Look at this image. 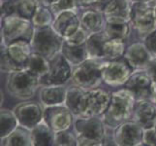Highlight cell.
<instances>
[{"mask_svg":"<svg viewBox=\"0 0 156 146\" xmlns=\"http://www.w3.org/2000/svg\"><path fill=\"white\" fill-rule=\"evenodd\" d=\"M136 101L134 94L126 88L112 92L109 107L102 116L106 126L115 129L119 124L132 119Z\"/></svg>","mask_w":156,"mask_h":146,"instance_id":"cell-1","label":"cell"},{"mask_svg":"<svg viewBox=\"0 0 156 146\" xmlns=\"http://www.w3.org/2000/svg\"><path fill=\"white\" fill-rule=\"evenodd\" d=\"M73 129L78 138V145H103L107 133V126L102 117L80 116L75 118Z\"/></svg>","mask_w":156,"mask_h":146,"instance_id":"cell-2","label":"cell"},{"mask_svg":"<svg viewBox=\"0 0 156 146\" xmlns=\"http://www.w3.org/2000/svg\"><path fill=\"white\" fill-rule=\"evenodd\" d=\"M41 87L40 77L26 68L8 74L6 90L11 97L18 100H29Z\"/></svg>","mask_w":156,"mask_h":146,"instance_id":"cell-3","label":"cell"},{"mask_svg":"<svg viewBox=\"0 0 156 146\" xmlns=\"http://www.w3.org/2000/svg\"><path fill=\"white\" fill-rule=\"evenodd\" d=\"M35 28L30 20L20 16H8L1 19V46L18 40L31 42L34 35Z\"/></svg>","mask_w":156,"mask_h":146,"instance_id":"cell-4","label":"cell"},{"mask_svg":"<svg viewBox=\"0 0 156 146\" xmlns=\"http://www.w3.org/2000/svg\"><path fill=\"white\" fill-rule=\"evenodd\" d=\"M103 59L88 58L83 62L73 66L70 82L73 85L88 91L98 88L103 83L101 74V66Z\"/></svg>","mask_w":156,"mask_h":146,"instance_id":"cell-5","label":"cell"},{"mask_svg":"<svg viewBox=\"0 0 156 146\" xmlns=\"http://www.w3.org/2000/svg\"><path fill=\"white\" fill-rule=\"evenodd\" d=\"M153 1L133 3L131 7L130 24L137 36L142 40L156 30V3L153 4Z\"/></svg>","mask_w":156,"mask_h":146,"instance_id":"cell-6","label":"cell"},{"mask_svg":"<svg viewBox=\"0 0 156 146\" xmlns=\"http://www.w3.org/2000/svg\"><path fill=\"white\" fill-rule=\"evenodd\" d=\"M31 47L34 52L40 53L49 59L61 52L64 38L53 29L52 25L46 28H36Z\"/></svg>","mask_w":156,"mask_h":146,"instance_id":"cell-7","label":"cell"},{"mask_svg":"<svg viewBox=\"0 0 156 146\" xmlns=\"http://www.w3.org/2000/svg\"><path fill=\"white\" fill-rule=\"evenodd\" d=\"M133 72L134 69L123 58L115 61L103 59L102 62L101 74L103 83L110 87H123Z\"/></svg>","mask_w":156,"mask_h":146,"instance_id":"cell-8","label":"cell"},{"mask_svg":"<svg viewBox=\"0 0 156 146\" xmlns=\"http://www.w3.org/2000/svg\"><path fill=\"white\" fill-rule=\"evenodd\" d=\"M51 61V67L45 76L40 78L41 86L46 85H66L72 76L73 66L60 52Z\"/></svg>","mask_w":156,"mask_h":146,"instance_id":"cell-9","label":"cell"},{"mask_svg":"<svg viewBox=\"0 0 156 146\" xmlns=\"http://www.w3.org/2000/svg\"><path fill=\"white\" fill-rule=\"evenodd\" d=\"M144 129L133 119L119 124L114 129L116 146H140L143 142Z\"/></svg>","mask_w":156,"mask_h":146,"instance_id":"cell-10","label":"cell"},{"mask_svg":"<svg viewBox=\"0 0 156 146\" xmlns=\"http://www.w3.org/2000/svg\"><path fill=\"white\" fill-rule=\"evenodd\" d=\"M154 82L146 69L134 70L128 78L123 88L130 90L136 97V100L151 99L154 90Z\"/></svg>","mask_w":156,"mask_h":146,"instance_id":"cell-11","label":"cell"},{"mask_svg":"<svg viewBox=\"0 0 156 146\" xmlns=\"http://www.w3.org/2000/svg\"><path fill=\"white\" fill-rule=\"evenodd\" d=\"M55 132L71 129L75 121V116L65 104L44 106L43 119Z\"/></svg>","mask_w":156,"mask_h":146,"instance_id":"cell-12","label":"cell"},{"mask_svg":"<svg viewBox=\"0 0 156 146\" xmlns=\"http://www.w3.org/2000/svg\"><path fill=\"white\" fill-rule=\"evenodd\" d=\"M14 112L18 118L20 125L33 129L37 124L44 119V107L43 104L33 100H23L14 108Z\"/></svg>","mask_w":156,"mask_h":146,"instance_id":"cell-13","label":"cell"},{"mask_svg":"<svg viewBox=\"0 0 156 146\" xmlns=\"http://www.w3.org/2000/svg\"><path fill=\"white\" fill-rule=\"evenodd\" d=\"M112 93L100 87L87 91V106L83 116L102 117L111 102Z\"/></svg>","mask_w":156,"mask_h":146,"instance_id":"cell-14","label":"cell"},{"mask_svg":"<svg viewBox=\"0 0 156 146\" xmlns=\"http://www.w3.org/2000/svg\"><path fill=\"white\" fill-rule=\"evenodd\" d=\"M132 3L130 0H97L91 6L103 13L105 18L115 17L130 21Z\"/></svg>","mask_w":156,"mask_h":146,"instance_id":"cell-15","label":"cell"},{"mask_svg":"<svg viewBox=\"0 0 156 146\" xmlns=\"http://www.w3.org/2000/svg\"><path fill=\"white\" fill-rule=\"evenodd\" d=\"M123 58L134 70L146 69L148 62L153 58L144 41L134 42L126 48Z\"/></svg>","mask_w":156,"mask_h":146,"instance_id":"cell-16","label":"cell"},{"mask_svg":"<svg viewBox=\"0 0 156 146\" xmlns=\"http://www.w3.org/2000/svg\"><path fill=\"white\" fill-rule=\"evenodd\" d=\"M82 24L78 11H64L55 16L52 23V28L63 38L72 35Z\"/></svg>","mask_w":156,"mask_h":146,"instance_id":"cell-17","label":"cell"},{"mask_svg":"<svg viewBox=\"0 0 156 146\" xmlns=\"http://www.w3.org/2000/svg\"><path fill=\"white\" fill-rule=\"evenodd\" d=\"M132 119L144 129L154 128L156 124V105L150 99L137 100Z\"/></svg>","mask_w":156,"mask_h":146,"instance_id":"cell-18","label":"cell"},{"mask_svg":"<svg viewBox=\"0 0 156 146\" xmlns=\"http://www.w3.org/2000/svg\"><path fill=\"white\" fill-rule=\"evenodd\" d=\"M64 104L71 110L75 118L83 116L87 106V91L71 84L67 87Z\"/></svg>","mask_w":156,"mask_h":146,"instance_id":"cell-19","label":"cell"},{"mask_svg":"<svg viewBox=\"0 0 156 146\" xmlns=\"http://www.w3.org/2000/svg\"><path fill=\"white\" fill-rule=\"evenodd\" d=\"M131 24L129 21L115 17H107L104 31L109 39L127 41L131 34Z\"/></svg>","mask_w":156,"mask_h":146,"instance_id":"cell-20","label":"cell"},{"mask_svg":"<svg viewBox=\"0 0 156 146\" xmlns=\"http://www.w3.org/2000/svg\"><path fill=\"white\" fill-rule=\"evenodd\" d=\"M67 87L65 85L41 86L39 92L40 101L43 106L64 104L66 99Z\"/></svg>","mask_w":156,"mask_h":146,"instance_id":"cell-21","label":"cell"},{"mask_svg":"<svg viewBox=\"0 0 156 146\" xmlns=\"http://www.w3.org/2000/svg\"><path fill=\"white\" fill-rule=\"evenodd\" d=\"M1 48L6 51L8 56L14 62L23 68L26 61L33 51L31 47V43L25 40L15 41L10 43L7 46H1Z\"/></svg>","mask_w":156,"mask_h":146,"instance_id":"cell-22","label":"cell"},{"mask_svg":"<svg viewBox=\"0 0 156 146\" xmlns=\"http://www.w3.org/2000/svg\"><path fill=\"white\" fill-rule=\"evenodd\" d=\"M80 24L89 33L104 30L106 18L104 14L101 13L100 11L88 7L80 14Z\"/></svg>","mask_w":156,"mask_h":146,"instance_id":"cell-23","label":"cell"},{"mask_svg":"<svg viewBox=\"0 0 156 146\" xmlns=\"http://www.w3.org/2000/svg\"><path fill=\"white\" fill-rule=\"evenodd\" d=\"M33 146H55V132L43 120L31 129Z\"/></svg>","mask_w":156,"mask_h":146,"instance_id":"cell-24","label":"cell"},{"mask_svg":"<svg viewBox=\"0 0 156 146\" xmlns=\"http://www.w3.org/2000/svg\"><path fill=\"white\" fill-rule=\"evenodd\" d=\"M3 146H33L32 145L31 129L19 125L6 137L1 138Z\"/></svg>","mask_w":156,"mask_h":146,"instance_id":"cell-25","label":"cell"},{"mask_svg":"<svg viewBox=\"0 0 156 146\" xmlns=\"http://www.w3.org/2000/svg\"><path fill=\"white\" fill-rule=\"evenodd\" d=\"M109 39L104 30L90 33L85 42V47L88 52L89 58L103 59V47L105 42Z\"/></svg>","mask_w":156,"mask_h":146,"instance_id":"cell-26","label":"cell"},{"mask_svg":"<svg viewBox=\"0 0 156 146\" xmlns=\"http://www.w3.org/2000/svg\"><path fill=\"white\" fill-rule=\"evenodd\" d=\"M51 67V61L42 54L32 51L29 58L25 62L24 68L29 70L30 72L39 76L40 78L45 76L49 72Z\"/></svg>","mask_w":156,"mask_h":146,"instance_id":"cell-27","label":"cell"},{"mask_svg":"<svg viewBox=\"0 0 156 146\" xmlns=\"http://www.w3.org/2000/svg\"><path fill=\"white\" fill-rule=\"evenodd\" d=\"M61 53L72 66H76L89 58L85 44L74 46L69 45L66 42H64L61 49Z\"/></svg>","mask_w":156,"mask_h":146,"instance_id":"cell-28","label":"cell"},{"mask_svg":"<svg viewBox=\"0 0 156 146\" xmlns=\"http://www.w3.org/2000/svg\"><path fill=\"white\" fill-rule=\"evenodd\" d=\"M126 41L120 39H108L103 47V59L115 61L124 57L126 51Z\"/></svg>","mask_w":156,"mask_h":146,"instance_id":"cell-29","label":"cell"},{"mask_svg":"<svg viewBox=\"0 0 156 146\" xmlns=\"http://www.w3.org/2000/svg\"><path fill=\"white\" fill-rule=\"evenodd\" d=\"M20 125L14 110L2 108L0 112V138L6 137Z\"/></svg>","mask_w":156,"mask_h":146,"instance_id":"cell-30","label":"cell"},{"mask_svg":"<svg viewBox=\"0 0 156 146\" xmlns=\"http://www.w3.org/2000/svg\"><path fill=\"white\" fill-rule=\"evenodd\" d=\"M55 19V15L52 13V11L49 6H46L44 4H40L33 17L31 19V23L33 24L34 28H46V26L52 25L53 21Z\"/></svg>","mask_w":156,"mask_h":146,"instance_id":"cell-31","label":"cell"},{"mask_svg":"<svg viewBox=\"0 0 156 146\" xmlns=\"http://www.w3.org/2000/svg\"><path fill=\"white\" fill-rule=\"evenodd\" d=\"M40 4V0H17V16L31 21Z\"/></svg>","mask_w":156,"mask_h":146,"instance_id":"cell-32","label":"cell"},{"mask_svg":"<svg viewBox=\"0 0 156 146\" xmlns=\"http://www.w3.org/2000/svg\"><path fill=\"white\" fill-rule=\"evenodd\" d=\"M55 146H78L76 133L71 129L55 132Z\"/></svg>","mask_w":156,"mask_h":146,"instance_id":"cell-33","label":"cell"},{"mask_svg":"<svg viewBox=\"0 0 156 146\" xmlns=\"http://www.w3.org/2000/svg\"><path fill=\"white\" fill-rule=\"evenodd\" d=\"M49 7L55 16L58 15L59 13L64 12V11H78V9L80 8L76 0H56L55 2H53Z\"/></svg>","mask_w":156,"mask_h":146,"instance_id":"cell-34","label":"cell"},{"mask_svg":"<svg viewBox=\"0 0 156 146\" xmlns=\"http://www.w3.org/2000/svg\"><path fill=\"white\" fill-rule=\"evenodd\" d=\"M89 32L84 29L83 26L75 31L72 35H70L66 38H64V42H66L69 45H74V46H79V45H83L87 42L88 36H89Z\"/></svg>","mask_w":156,"mask_h":146,"instance_id":"cell-35","label":"cell"},{"mask_svg":"<svg viewBox=\"0 0 156 146\" xmlns=\"http://www.w3.org/2000/svg\"><path fill=\"white\" fill-rule=\"evenodd\" d=\"M0 69H1L2 73L10 74L12 72L18 71V70L23 69V67H21L18 66L16 62H14L8 56L6 51L3 48H1V66H0Z\"/></svg>","mask_w":156,"mask_h":146,"instance_id":"cell-36","label":"cell"},{"mask_svg":"<svg viewBox=\"0 0 156 146\" xmlns=\"http://www.w3.org/2000/svg\"><path fill=\"white\" fill-rule=\"evenodd\" d=\"M1 19L17 15V0H1Z\"/></svg>","mask_w":156,"mask_h":146,"instance_id":"cell-37","label":"cell"},{"mask_svg":"<svg viewBox=\"0 0 156 146\" xmlns=\"http://www.w3.org/2000/svg\"><path fill=\"white\" fill-rule=\"evenodd\" d=\"M156 146V131L154 128L147 129L144 132L143 142L140 146Z\"/></svg>","mask_w":156,"mask_h":146,"instance_id":"cell-38","label":"cell"},{"mask_svg":"<svg viewBox=\"0 0 156 146\" xmlns=\"http://www.w3.org/2000/svg\"><path fill=\"white\" fill-rule=\"evenodd\" d=\"M143 41L153 58H156V30L148 34Z\"/></svg>","mask_w":156,"mask_h":146,"instance_id":"cell-39","label":"cell"},{"mask_svg":"<svg viewBox=\"0 0 156 146\" xmlns=\"http://www.w3.org/2000/svg\"><path fill=\"white\" fill-rule=\"evenodd\" d=\"M147 72L150 76V78L152 79L154 84H156V58H153L147 64V66L146 67Z\"/></svg>","mask_w":156,"mask_h":146,"instance_id":"cell-40","label":"cell"},{"mask_svg":"<svg viewBox=\"0 0 156 146\" xmlns=\"http://www.w3.org/2000/svg\"><path fill=\"white\" fill-rule=\"evenodd\" d=\"M78 2L80 8L83 7V8H88V7H91L92 5L95 4V2L97 1V0H76Z\"/></svg>","mask_w":156,"mask_h":146,"instance_id":"cell-41","label":"cell"},{"mask_svg":"<svg viewBox=\"0 0 156 146\" xmlns=\"http://www.w3.org/2000/svg\"><path fill=\"white\" fill-rule=\"evenodd\" d=\"M42 4L46 5V6H50V5H51L53 2H55L56 0H40Z\"/></svg>","mask_w":156,"mask_h":146,"instance_id":"cell-42","label":"cell"},{"mask_svg":"<svg viewBox=\"0 0 156 146\" xmlns=\"http://www.w3.org/2000/svg\"><path fill=\"white\" fill-rule=\"evenodd\" d=\"M151 100L153 103L156 105V84H155V86H154V90H153V94H152V96H151Z\"/></svg>","mask_w":156,"mask_h":146,"instance_id":"cell-43","label":"cell"},{"mask_svg":"<svg viewBox=\"0 0 156 146\" xmlns=\"http://www.w3.org/2000/svg\"><path fill=\"white\" fill-rule=\"evenodd\" d=\"M152 0H130V2L133 3H146V2H150Z\"/></svg>","mask_w":156,"mask_h":146,"instance_id":"cell-44","label":"cell"},{"mask_svg":"<svg viewBox=\"0 0 156 146\" xmlns=\"http://www.w3.org/2000/svg\"><path fill=\"white\" fill-rule=\"evenodd\" d=\"M155 15H156V5H155Z\"/></svg>","mask_w":156,"mask_h":146,"instance_id":"cell-45","label":"cell"},{"mask_svg":"<svg viewBox=\"0 0 156 146\" xmlns=\"http://www.w3.org/2000/svg\"><path fill=\"white\" fill-rule=\"evenodd\" d=\"M154 129H155V131H156V124H155V126H154Z\"/></svg>","mask_w":156,"mask_h":146,"instance_id":"cell-46","label":"cell"}]
</instances>
